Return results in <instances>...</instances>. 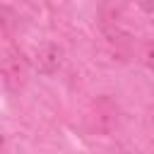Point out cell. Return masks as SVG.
Here are the masks:
<instances>
[{"mask_svg":"<svg viewBox=\"0 0 154 154\" xmlns=\"http://www.w3.org/2000/svg\"><path fill=\"white\" fill-rule=\"evenodd\" d=\"M0 72H2V82L7 87V91L17 94L24 89L26 79H29V63L26 58L22 55L19 48H14L12 43H7L2 48V55H0Z\"/></svg>","mask_w":154,"mask_h":154,"instance_id":"6da1fadb","label":"cell"},{"mask_svg":"<svg viewBox=\"0 0 154 154\" xmlns=\"http://www.w3.org/2000/svg\"><path fill=\"white\" fill-rule=\"evenodd\" d=\"M89 130L94 135H111L118 125V106L111 96H99L89 111Z\"/></svg>","mask_w":154,"mask_h":154,"instance_id":"7a4b0ae2","label":"cell"},{"mask_svg":"<svg viewBox=\"0 0 154 154\" xmlns=\"http://www.w3.org/2000/svg\"><path fill=\"white\" fill-rule=\"evenodd\" d=\"M34 63H36V70L41 75H53L63 65V48L58 43L48 41V43H43V46L36 48V60Z\"/></svg>","mask_w":154,"mask_h":154,"instance_id":"3957f363","label":"cell"},{"mask_svg":"<svg viewBox=\"0 0 154 154\" xmlns=\"http://www.w3.org/2000/svg\"><path fill=\"white\" fill-rule=\"evenodd\" d=\"M123 14V0H99V19L103 26H116Z\"/></svg>","mask_w":154,"mask_h":154,"instance_id":"277c9868","label":"cell"},{"mask_svg":"<svg viewBox=\"0 0 154 154\" xmlns=\"http://www.w3.org/2000/svg\"><path fill=\"white\" fill-rule=\"evenodd\" d=\"M140 60H142L144 67L154 70V41H144L140 46Z\"/></svg>","mask_w":154,"mask_h":154,"instance_id":"5b68a950","label":"cell"},{"mask_svg":"<svg viewBox=\"0 0 154 154\" xmlns=\"http://www.w3.org/2000/svg\"><path fill=\"white\" fill-rule=\"evenodd\" d=\"M144 12H154V0H135Z\"/></svg>","mask_w":154,"mask_h":154,"instance_id":"8992f818","label":"cell"}]
</instances>
